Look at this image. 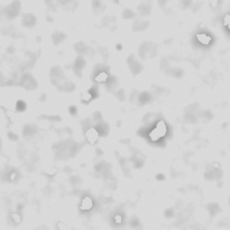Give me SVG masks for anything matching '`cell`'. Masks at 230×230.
Returning <instances> with one entry per match:
<instances>
[{
	"instance_id": "10",
	"label": "cell",
	"mask_w": 230,
	"mask_h": 230,
	"mask_svg": "<svg viewBox=\"0 0 230 230\" xmlns=\"http://www.w3.org/2000/svg\"><path fill=\"white\" fill-rule=\"evenodd\" d=\"M217 2H218V0H210V3H211L213 7H216L217 5Z\"/></svg>"
},
{
	"instance_id": "5",
	"label": "cell",
	"mask_w": 230,
	"mask_h": 230,
	"mask_svg": "<svg viewBox=\"0 0 230 230\" xmlns=\"http://www.w3.org/2000/svg\"><path fill=\"white\" fill-rule=\"evenodd\" d=\"M108 79V75L105 72H101L97 77H96V81L104 82Z\"/></svg>"
},
{
	"instance_id": "11",
	"label": "cell",
	"mask_w": 230,
	"mask_h": 230,
	"mask_svg": "<svg viewBox=\"0 0 230 230\" xmlns=\"http://www.w3.org/2000/svg\"><path fill=\"white\" fill-rule=\"evenodd\" d=\"M14 177H15V174H13V175H11V180H14Z\"/></svg>"
},
{
	"instance_id": "7",
	"label": "cell",
	"mask_w": 230,
	"mask_h": 230,
	"mask_svg": "<svg viewBox=\"0 0 230 230\" xmlns=\"http://www.w3.org/2000/svg\"><path fill=\"white\" fill-rule=\"evenodd\" d=\"M224 21H225V25H227L228 28V30L230 31V14H227L225 16Z\"/></svg>"
},
{
	"instance_id": "9",
	"label": "cell",
	"mask_w": 230,
	"mask_h": 230,
	"mask_svg": "<svg viewBox=\"0 0 230 230\" xmlns=\"http://www.w3.org/2000/svg\"><path fill=\"white\" fill-rule=\"evenodd\" d=\"M12 217H13V218H14V220L15 221V222H20L21 217H20V216H19L18 214H13Z\"/></svg>"
},
{
	"instance_id": "6",
	"label": "cell",
	"mask_w": 230,
	"mask_h": 230,
	"mask_svg": "<svg viewBox=\"0 0 230 230\" xmlns=\"http://www.w3.org/2000/svg\"><path fill=\"white\" fill-rule=\"evenodd\" d=\"M93 97H94V95L92 94V92L89 91V92H87V93L83 94V95H82V100H83L84 102H89Z\"/></svg>"
},
{
	"instance_id": "8",
	"label": "cell",
	"mask_w": 230,
	"mask_h": 230,
	"mask_svg": "<svg viewBox=\"0 0 230 230\" xmlns=\"http://www.w3.org/2000/svg\"><path fill=\"white\" fill-rule=\"evenodd\" d=\"M114 219H115V222H116L117 224H121V223L122 222V216H120V215L115 216Z\"/></svg>"
},
{
	"instance_id": "3",
	"label": "cell",
	"mask_w": 230,
	"mask_h": 230,
	"mask_svg": "<svg viewBox=\"0 0 230 230\" xmlns=\"http://www.w3.org/2000/svg\"><path fill=\"white\" fill-rule=\"evenodd\" d=\"M92 207H93V201L89 197H86L83 200L81 204L82 209H90Z\"/></svg>"
},
{
	"instance_id": "1",
	"label": "cell",
	"mask_w": 230,
	"mask_h": 230,
	"mask_svg": "<svg viewBox=\"0 0 230 230\" xmlns=\"http://www.w3.org/2000/svg\"><path fill=\"white\" fill-rule=\"evenodd\" d=\"M167 132V127L164 122L160 121L156 124V128L149 133V138L152 141L156 142L157 140H159L160 138H164Z\"/></svg>"
},
{
	"instance_id": "4",
	"label": "cell",
	"mask_w": 230,
	"mask_h": 230,
	"mask_svg": "<svg viewBox=\"0 0 230 230\" xmlns=\"http://www.w3.org/2000/svg\"><path fill=\"white\" fill-rule=\"evenodd\" d=\"M197 39L201 43L205 44V45H208L211 41V37L210 36H208L207 34H203V33L202 34H198Z\"/></svg>"
},
{
	"instance_id": "2",
	"label": "cell",
	"mask_w": 230,
	"mask_h": 230,
	"mask_svg": "<svg viewBox=\"0 0 230 230\" xmlns=\"http://www.w3.org/2000/svg\"><path fill=\"white\" fill-rule=\"evenodd\" d=\"M85 136H86V138H87V139H88V141L90 143H95V141L97 140L98 137H99V133L95 129L91 128V129L87 130Z\"/></svg>"
}]
</instances>
